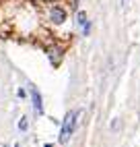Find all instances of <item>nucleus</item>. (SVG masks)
I'll list each match as a JSON object with an SVG mask.
<instances>
[{
    "mask_svg": "<svg viewBox=\"0 0 140 147\" xmlns=\"http://www.w3.org/2000/svg\"><path fill=\"white\" fill-rule=\"evenodd\" d=\"M76 122H78V110H70L62 120V129H60V137H58V141L62 145H66L70 141V137H72V133L76 129Z\"/></svg>",
    "mask_w": 140,
    "mask_h": 147,
    "instance_id": "f257e3e1",
    "label": "nucleus"
},
{
    "mask_svg": "<svg viewBox=\"0 0 140 147\" xmlns=\"http://www.w3.org/2000/svg\"><path fill=\"white\" fill-rule=\"evenodd\" d=\"M29 93H31V104H33V110L37 116L43 114V100H41V93L35 85H29Z\"/></svg>",
    "mask_w": 140,
    "mask_h": 147,
    "instance_id": "f03ea898",
    "label": "nucleus"
},
{
    "mask_svg": "<svg viewBox=\"0 0 140 147\" xmlns=\"http://www.w3.org/2000/svg\"><path fill=\"white\" fill-rule=\"evenodd\" d=\"M66 17H68V13H66V8H62V6H52L49 8V21H52L54 25H62L64 21H66Z\"/></svg>",
    "mask_w": 140,
    "mask_h": 147,
    "instance_id": "7ed1b4c3",
    "label": "nucleus"
},
{
    "mask_svg": "<svg viewBox=\"0 0 140 147\" xmlns=\"http://www.w3.org/2000/svg\"><path fill=\"white\" fill-rule=\"evenodd\" d=\"M87 23H89L87 13H85V11H78V13H76V25H78V27H85Z\"/></svg>",
    "mask_w": 140,
    "mask_h": 147,
    "instance_id": "20e7f679",
    "label": "nucleus"
},
{
    "mask_svg": "<svg viewBox=\"0 0 140 147\" xmlns=\"http://www.w3.org/2000/svg\"><path fill=\"white\" fill-rule=\"evenodd\" d=\"M27 126H29V120H27V116H23V118L21 120H19V131H27Z\"/></svg>",
    "mask_w": 140,
    "mask_h": 147,
    "instance_id": "39448f33",
    "label": "nucleus"
},
{
    "mask_svg": "<svg viewBox=\"0 0 140 147\" xmlns=\"http://www.w3.org/2000/svg\"><path fill=\"white\" fill-rule=\"evenodd\" d=\"M17 95L21 97V100H25V97H27V91H25V89H19V91H17Z\"/></svg>",
    "mask_w": 140,
    "mask_h": 147,
    "instance_id": "423d86ee",
    "label": "nucleus"
},
{
    "mask_svg": "<svg viewBox=\"0 0 140 147\" xmlns=\"http://www.w3.org/2000/svg\"><path fill=\"white\" fill-rule=\"evenodd\" d=\"M45 147H54V145H52V143H47V145H45Z\"/></svg>",
    "mask_w": 140,
    "mask_h": 147,
    "instance_id": "0eeeda50",
    "label": "nucleus"
},
{
    "mask_svg": "<svg viewBox=\"0 0 140 147\" xmlns=\"http://www.w3.org/2000/svg\"><path fill=\"white\" fill-rule=\"evenodd\" d=\"M122 6H126V0H122Z\"/></svg>",
    "mask_w": 140,
    "mask_h": 147,
    "instance_id": "6e6552de",
    "label": "nucleus"
},
{
    "mask_svg": "<svg viewBox=\"0 0 140 147\" xmlns=\"http://www.w3.org/2000/svg\"><path fill=\"white\" fill-rule=\"evenodd\" d=\"M15 147H19V143H15Z\"/></svg>",
    "mask_w": 140,
    "mask_h": 147,
    "instance_id": "1a4fd4ad",
    "label": "nucleus"
},
{
    "mask_svg": "<svg viewBox=\"0 0 140 147\" xmlns=\"http://www.w3.org/2000/svg\"><path fill=\"white\" fill-rule=\"evenodd\" d=\"M4 147H8V145H4Z\"/></svg>",
    "mask_w": 140,
    "mask_h": 147,
    "instance_id": "9d476101",
    "label": "nucleus"
}]
</instances>
